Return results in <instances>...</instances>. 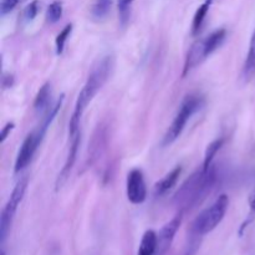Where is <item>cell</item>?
<instances>
[{
  "label": "cell",
  "mask_w": 255,
  "mask_h": 255,
  "mask_svg": "<svg viewBox=\"0 0 255 255\" xmlns=\"http://www.w3.org/2000/svg\"><path fill=\"white\" fill-rule=\"evenodd\" d=\"M255 69V30L253 32V36L251 40V46H249V54L248 59H247V71H251V70Z\"/></svg>",
  "instance_id": "obj_21"
},
{
  "label": "cell",
  "mask_w": 255,
  "mask_h": 255,
  "mask_svg": "<svg viewBox=\"0 0 255 255\" xmlns=\"http://www.w3.org/2000/svg\"><path fill=\"white\" fill-rule=\"evenodd\" d=\"M72 31V24L66 25L61 31L59 32V35L56 36V40H55V45H56V54L61 55L64 52L65 44H66L67 39L70 37Z\"/></svg>",
  "instance_id": "obj_19"
},
{
  "label": "cell",
  "mask_w": 255,
  "mask_h": 255,
  "mask_svg": "<svg viewBox=\"0 0 255 255\" xmlns=\"http://www.w3.org/2000/svg\"><path fill=\"white\" fill-rule=\"evenodd\" d=\"M249 207H251L252 214H254L255 216V187H254L253 192H252L251 197H249Z\"/></svg>",
  "instance_id": "obj_24"
},
{
  "label": "cell",
  "mask_w": 255,
  "mask_h": 255,
  "mask_svg": "<svg viewBox=\"0 0 255 255\" xmlns=\"http://www.w3.org/2000/svg\"><path fill=\"white\" fill-rule=\"evenodd\" d=\"M112 6V0H95L92 5L91 14L96 20H104L109 15Z\"/></svg>",
  "instance_id": "obj_15"
},
{
  "label": "cell",
  "mask_w": 255,
  "mask_h": 255,
  "mask_svg": "<svg viewBox=\"0 0 255 255\" xmlns=\"http://www.w3.org/2000/svg\"><path fill=\"white\" fill-rule=\"evenodd\" d=\"M216 182V172L213 166L209 169H202L192 174L176 194V202L182 208H191L192 206L201 202L202 198L211 191Z\"/></svg>",
  "instance_id": "obj_2"
},
{
  "label": "cell",
  "mask_w": 255,
  "mask_h": 255,
  "mask_svg": "<svg viewBox=\"0 0 255 255\" xmlns=\"http://www.w3.org/2000/svg\"><path fill=\"white\" fill-rule=\"evenodd\" d=\"M227 37V30L226 29H218L206 36L204 39L197 40L192 47L189 49L188 54H187L186 62H184L183 67V76H186L188 72L196 69L198 65H201L207 57L211 56L216 50L223 45L224 40Z\"/></svg>",
  "instance_id": "obj_3"
},
{
  "label": "cell",
  "mask_w": 255,
  "mask_h": 255,
  "mask_svg": "<svg viewBox=\"0 0 255 255\" xmlns=\"http://www.w3.org/2000/svg\"><path fill=\"white\" fill-rule=\"evenodd\" d=\"M37 12H39V1L34 0V1L30 2L29 5H26V7L24 9V17L26 21H32V20L36 17Z\"/></svg>",
  "instance_id": "obj_20"
},
{
  "label": "cell",
  "mask_w": 255,
  "mask_h": 255,
  "mask_svg": "<svg viewBox=\"0 0 255 255\" xmlns=\"http://www.w3.org/2000/svg\"><path fill=\"white\" fill-rule=\"evenodd\" d=\"M112 69H114V57L110 56V55L102 57L92 67L91 72H90L89 77H87V81L85 82L84 87H82L79 96H77L74 114H72L71 119H70V136H74L77 132H80L79 127L82 115L86 111V109L91 104L92 100L95 99L97 92L104 87V85L106 84L109 77L111 76Z\"/></svg>",
  "instance_id": "obj_1"
},
{
  "label": "cell",
  "mask_w": 255,
  "mask_h": 255,
  "mask_svg": "<svg viewBox=\"0 0 255 255\" xmlns=\"http://www.w3.org/2000/svg\"><path fill=\"white\" fill-rule=\"evenodd\" d=\"M40 143H41V141L37 137L36 132H31L30 134H27L26 138L22 142L21 147H20L19 152H17L16 159H15V173L22 171L31 162L35 151H36Z\"/></svg>",
  "instance_id": "obj_8"
},
{
  "label": "cell",
  "mask_w": 255,
  "mask_h": 255,
  "mask_svg": "<svg viewBox=\"0 0 255 255\" xmlns=\"http://www.w3.org/2000/svg\"><path fill=\"white\" fill-rule=\"evenodd\" d=\"M62 16V2L61 1H52L49 5L46 11V20L50 24H55L59 21Z\"/></svg>",
  "instance_id": "obj_17"
},
{
  "label": "cell",
  "mask_w": 255,
  "mask_h": 255,
  "mask_svg": "<svg viewBox=\"0 0 255 255\" xmlns=\"http://www.w3.org/2000/svg\"><path fill=\"white\" fill-rule=\"evenodd\" d=\"M50 100H51V85L47 82L37 92L34 101V107L36 111H44L49 107Z\"/></svg>",
  "instance_id": "obj_14"
},
{
  "label": "cell",
  "mask_w": 255,
  "mask_h": 255,
  "mask_svg": "<svg viewBox=\"0 0 255 255\" xmlns=\"http://www.w3.org/2000/svg\"><path fill=\"white\" fill-rule=\"evenodd\" d=\"M133 1L134 0H119V15L122 26H125L128 22Z\"/></svg>",
  "instance_id": "obj_18"
},
{
  "label": "cell",
  "mask_w": 255,
  "mask_h": 255,
  "mask_svg": "<svg viewBox=\"0 0 255 255\" xmlns=\"http://www.w3.org/2000/svg\"><path fill=\"white\" fill-rule=\"evenodd\" d=\"M26 187L27 178L24 177L14 187L11 194H10V198L7 199L6 204H5L4 209H2L1 216H0V242H1V244H4L5 241H6L7 234H9L10 228H11L12 219H14L15 213L17 211V207H19L22 198H24Z\"/></svg>",
  "instance_id": "obj_6"
},
{
  "label": "cell",
  "mask_w": 255,
  "mask_h": 255,
  "mask_svg": "<svg viewBox=\"0 0 255 255\" xmlns=\"http://www.w3.org/2000/svg\"><path fill=\"white\" fill-rule=\"evenodd\" d=\"M157 244H158V234L152 229L147 231L142 237L137 255H156Z\"/></svg>",
  "instance_id": "obj_12"
},
{
  "label": "cell",
  "mask_w": 255,
  "mask_h": 255,
  "mask_svg": "<svg viewBox=\"0 0 255 255\" xmlns=\"http://www.w3.org/2000/svg\"><path fill=\"white\" fill-rule=\"evenodd\" d=\"M202 106H203V99H202L201 96H198V95L187 96L186 100L182 102L181 107H179L173 122H172L171 126L167 129L162 144H163V146H169V144L173 143V142L181 136L183 129L186 128L187 122L191 120V117L193 116L197 111H199V110L202 109Z\"/></svg>",
  "instance_id": "obj_5"
},
{
  "label": "cell",
  "mask_w": 255,
  "mask_h": 255,
  "mask_svg": "<svg viewBox=\"0 0 255 255\" xmlns=\"http://www.w3.org/2000/svg\"><path fill=\"white\" fill-rule=\"evenodd\" d=\"M19 0H2L1 2V14L6 15L15 9Z\"/></svg>",
  "instance_id": "obj_22"
},
{
  "label": "cell",
  "mask_w": 255,
  "mask_h": 255,
  "mask_svg": "<svg viewBox=\"0 0 255 255\" xmlns=\"http://www.w3.org/2000/svg\"><path fill=\"white\" fill-rule=\"evenodd\" d=\"M181 173H182L181 166H177L176 168L172 169L169 173H167L163 178L159 179V181L154 184V194H156L157 197H162L164 196V194L168 193V192L176 186Z\"/></svg>",
  "instance_id": "obj_11"
},
{
  "label": "cell",
  "mask_w": 255,
  "mask_h": 255,
  "mask_svg": "<svg viewBox=\"0 0 255 255\" xmlns=\"http://www.w3.org/2000/svg\"><path fill=\"white\" fill-rule=\"evenodd\" d=\"M212 1H213V0H206V1L197 9L193 17V22H192V34L193 35L199 34V31H201L204 20H206L207 17V14H208L209 9H211Z\"/></svg>",
  "instance_id": "obj_13"
},
{
  "label": "cell",
  "mask_w": 255,
  "mask_h": 255,
  "mask_svg": "<svg viewBox=\"0 0 255 255\" xmlns=\"http://www.w3.org/2000/svg\"><path fill=\"white\" fill-rule=\"evenodd\" d=\"M229 207V198L227 194H222L216 199L211 207L204 209L193 222L192 231L196 236L203 237L213 232L226 217Z\"/></svg>",
  "instance_id": "obj_4"
},
{
  "label": "cell",
  "mask_w": 255,
  "mask_h": 255,
  "mask_svg": "<svg viewBox=\"0 0 255 255\" xmlns=\"http://www.w3.org/2000/svg\"><path fill=\"white\" fill-rule=\"evenodd\" d=\"M79 147H80V132H77L76 134L71 136V143H70L69 152H67L66 161H65L64 167H62L61 172H60L59 177H57V182H56L57 188H59V187H61L62 184L66 182V179L69 178L70 172H71L72 167H74L75 162H76Z\"/></svg>",
  "instance_id": "obj_10"
},
{
  "label": "cell",
  "mask_w": 255,
  "mask_h": 255,
  "mask_svg": "<svg viewBox=\"0 0 255 255\" xmlns=\"http://www.w3.org/2000/svg\"><path fill=\"white\" fill-rule=\"evenodd\" d=\"M182 224V213L174 217L173 219L164 224L162 229L159 231L158 234V244H157V252L156 255H164L171 248L173 239L176 237L177 232H178L179 227Z\"/></svg>",
  "instance_id": "obj_9"
},
{
  "label": "cell",
  "mask_w": 255,
  "mask_h": 255,
  "mask_svg": "<svg viewBox=\"0 0 255 255\" xmlns=\"http://www.w3.org/2000/svg\"><path fill=\"white\" fill-rule=\"evenodd\" d=\"M14 126L15 125L12 124V122H7L6 125H5L4 127H2V131H1V138H0V142H1V143H4L5 142V139L7 138V136H9L10 134V132L12 131V129H14Z\"/></svg>",
  "instance_id": "obj_23"
},
{
  "label": "cell",
  "mask_w": 255,
  "mask_h": 255,
  "mask_svg": "<svg viewBox=\"0 0 255 255\" xmlns=\"http://www.w3.org/2000/svg\"><path fill=\"white\" fill-rule=\"evenodd\" d=\"M127 198L132 204H142L147 198V187L141 169H132L127 176Z\"/></svg>",
  "instance_id": "obj_7"
},
{
  "label": "cell",
  "mask_w": 255,
  "mask_h": 255,
  "mask_svg": "<svg viewBox=\"0 0 255 255\" xmlns=\"http://www.w3.org/2000/svg\"><path fill=\"white\" fill-rule=\"evenodd\" d=\"M224 143V139H216V141L212 142L206 149V154H204V161H203V169H209L213 163V159L216 157V154L218 153L219 149L222 148Z\"/></svg>",
  "instance_id": "obj_16"
}]
</instances>
